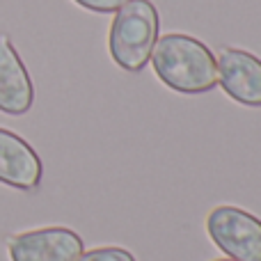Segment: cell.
<instances>
[{"mask_svg": "<svg viewBox=\"0 0 261 261\" xmlns=\"http://www.w3.org/2000/svg\"><path fill=\"white\" fill-rule=\"evenodd\" d=\"M213 261H236V259H229V257H225V259H213Z\"/></svg>", "mask_w": 261, "mask_h": 261, "instance_id": "10", "label": "cell"}, {"mask_svg": "<svg viewBox=\"0 0 261 261\" xmlns=\"http://www.w3.org/2000/svg\"><path fill=\"white\" fill-rule=\"evenodd\" d=\"M161 32V16L151 0H128L117 9L108 32L113 62L128 73H140L149 64Z\"/></svg>", "mask_w": 261, "mask_h": 261, "instance_id": "2", "label": "cell"}, {"mask_svg": "<svg viewBox=\"0 0 261 261\" xmlns=\"http://www.w3.org/2000/svg\"><path fill=\"white\" fill-rule=\"evenodd\" d=\"M218 60V85L231 101L261 108V58L243 48H222Z\"/></svg>", "mask_w": 261, "mask_h": 261, "instance_id": "5", "label": "cell"}, {"mask_svg": "<svg viewBox=\"0 0 261 261\" xmlns=\"http://www.w3.org/2000/svg\"><path fill=\"white\" fill-rule=\"evenodd\" d=\"M9 261H76L85 241L69 227H39L7 239Z\"/></svg>", "mask_w": 261, "mask_h": 261, "instance_id": "4", "label": "cell"}, {"mask_svg": "<svg viewBox=\"0 0 261 261\" xmlns=\"http://www.w3.org/2000/svg\"><path fill=\"white\" fill-rule=\"evenodd\" d=\"M35 103V85L28 67L7 35H0V113L23 117Z\"/></svg>", "mask_w": 261, "mask_h": 261, "instance_id": "7", "label": "cell"}, {"mask_svg": "<svg viewBox=\"0 0 261 261\" xmlns=\"http://www.w3.org/2000/svg\"><path fill=\"white\" fill-rule=\"evenodd\" d=\"M78 7L87 9L94 14H115L117 9H122L128 0H73Z\"/></svg>", "mask_w": 261, "mask_h": 261, "instance_id": "9", "label": "cell"}, {"mask_svg": "<svg viewBox=\"0 0 261 261\" xmlns=\"http://www.w3.org/2000/svg\"><path fill=\"white\" fill-rule=\"evenodd\" d=\"M76 261H138L128 250L115 248V245H106V248L85 250Z\"/></svg>", "mask_w": 261, "mask_h": 261, "instance_id": "8", "label": "cell"}, {"mask_svg": "<svg viewBox=\"0 0 261 261\" xmlns=\"http://www.w3.org/2000/svg\"><path fill=\"white\" fill-rule=\"evenodd\" d=\"M44 179V163L28 140L0 126V184L21 193H35Z\"/></svg>", "mask_w": 261, "mask_h": 261, "instance_id": "6", "label": "cell"}, {"mask_svg": "<svg viewBox=\"0 0 261 261\" xmlns=\"http://www.w3.org/2000/svg\"><path fill=\"white\" fill-rule=\"evenodd\" d=\"M156 78L172 92L199 96L218 87V60L202 39L184 32L158 37L151 53Z\"/></svg>", "mask_w": 261, "mask_h": 261, "instance_id": "1", "label": "cell"}, {"mask_svg": "<svg viewBox=\"0 0 261 261\" xmlns=\"http://www.w3.org/2000/svg\"><path fill=\"white\" fill-rule=\"evenodd\" d=\"M206 234L220 252L236 261H261V220L234 204H220L206 216Z\"/></svg>", "mask_w": 261, "mask_h": 261, "instance_id": "3", "label": "cell"}]
</instances>
